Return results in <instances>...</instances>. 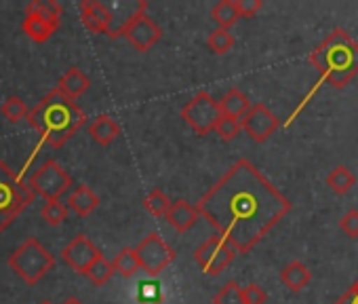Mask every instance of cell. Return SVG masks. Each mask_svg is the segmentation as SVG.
I'll return each instance as SVG.
<instances>
[{
  "label": "cell",
  "mask_w": 358,
  "mask_h": 304,
  "mask_svg": "<svg viewBox=\"0 0 358 304\" xmlns=\"http://www.w3.org/2000/svg\"><path fill=\"white\" fill-rule=\"evenodd\" d=\"M85 275H87L95 285H103V283H108V281L112 279L114 268H112V262H110V260H106L103 256H99V258L85 270Z\"/></svg>",
  "instance_id": "26"
},
{
  "label": "cell",
  "mask_w": 358,
  "mask_h": 304,
  "mask_svg": "<svg viewBox=\"0 0 358 304\" xmlns=\"http://www.w3.org/2000/svg\"><path fill=\"white\" fill-rule=\"evenodd\" d=\"M145 9H148V3L145 0H139L135 5V11L129 15V20L116 30V36H124L141 53L150 51L162 39V28L154 20H150Z\"/></svg>",
  "instance_id": "6"
},
{
  "label": "cell",
  "mask_w": 358,
  "mask_h": 304,
  "mask_svg": "<svg viewBox=\"0 0 358 304\" xmlns=\"http://www.w3.org/2000/svg\"><path fill=\"white\" fill-rule=\"evenodd\" d=\"M0 114H3L9 123H20L22 118H28L30 110H28V106H26V102L22 97L11 95V97H7L3 102V106H0Z\"/></svg>",
  "instance_id": "25"
},
{
  "label": "cell",
  "mask_w": 358,
  "mask_h": 304,
  "mask_svg": "<svg viewBox=\"0 0 358 304\" xmlns=\"http://www.w3.org/2000/svg\"><path fill=\"white\" fill-rule=\"evenodd\" d=\"M241 127L253 141H266L278 129V116L264 104H255L241 118Z\"/></svg>",
  "instance_id": "11"
},
{
  "label": "cell",
  "mask_w": 358,
  "mask_h": 304,
  "mask_svg": "<svg viewBox=\"0 0 358 304\" xmlns=\"http://www.w3.org/2000/svg\"><path fill=\"white\" fill-rule=\"evenodd\" d=\"M143 207L154 216V218H164L166 216V212H169V207H171V201H169V197L162 193V191H152L145 199H143Z\"/></svg>",
  "instance_id": "27"
},
{
  "label": "cell",
  "mask_w": 358,
  "mask_h": 304,
  "mask_svg": "<svg viewBox=\"0 0 358 304\" xmlns=\"http://www.w3.org/2000/svg\"><path fill=\"white\" fill-rule=\"evenodd\" d=\"M213 304H245V300H243V287H238L236 281H228L213 296Z\"/></svg>",
  "instance_id": "29"
},
{
  "label": "cell",
  "mask_w": 358,
  "mask_h": 304,
  "mask_svg": "<svg viewBox=\"0 0 358 304\" xmlns=\"http://www.w3.org/2000/svg\"><path fill=\"white\" fill-rule=\"evenodd\" d=\"M207 47H209L213 53L224 55V53H228V51L234 47V36L230 34V30H222V28H217V30H213V32L209 34V39H207Z\"/></svg>",
  "instance_id": "28"
},
{
  "label": "cell",
  "mask_w": 358,
  "mask_h": 304,
  "mask_svg": "<svg viewBox=\"0 0 358 304\" xmlns=\"http://www.w3.org/2000/svg\"><path fill=\"white\" fill-rule=\"evenodd\" d=\"M354 184H356V176H354L348 167H343V165L335 167V170L327 176V186H329L333 193H337V195H343V193L352 191Z\"/></svg>",
  "instance_id": "23"
},
{
  "label": "cell",
  "mask_w": 358,
  "mask_h": 304,
  "mask_svg": "<svg viewBox=\"0 0 358 304\" xmlns=\"http://www.w3.org/2000/svg\"><path fill=\"white\" fill-rule=\"evenodd\" d=\"M64 304H83V302H80L78 298H68V300H66Z\"/></svg>",
  "instance_id": "36"
},
{
  "label": "cell",
  "mask_w": 358,
  "mask_h": 304,
  "mask_svg": "<svg viewBox=\"0 0 358 304\" xmlns=\"http://www.w3.org/2000/svg\"><path fill=\"white\" fill-rule=\"evenodd\" d=\"M112 268H114V272H118L120 277H133L137 270H139V262H137V258H135V251L131 249V247H122L116 256H114V260H112Z\"/></svg>",
  "instance_id": "24"
},
{
  "label": "cell",
  "mask_w": 358,
  "mask_h": 304,
  "mask_svg": "<svg viewBox=\"0 0 358 304\" xmlns=\"http://www.w3.org/2000/svg\"><path fill=\"white\" fill-rule=\"evenodd\" d=\"M217 106H220L222 116H230V118L241 120V118L249 112V108H251L253 104H251V99H249L241 89H230V91L222 97V102H217Z\"/></svg>",
  "instance_id": "16"
},
{
  "label": "cell",
  "mask_w": 358,
  "mask_h": 304,
  "mask_svg": "<svg viewBox=\"0 0 358 304\" xmlns=\"http://www.w3.org/2000/svg\"><path fill=\"white\" fill-rule=\"evenodd\" d=\"M236 256V249L220 235L207 239L196 251H194V258L196 262L201 264V268L207 272V275H220L222 270H226L232 260Z\"/></svg>",
  "instance_id": "10"
},
{
  "label": "cell",
  "mask_w": 358,
  "mask_h": 304,
  "mask_svg": "<svg viewBox=\"0 0 358 304\" xmlns=\"http://www.w3.org/2000/svg\"><path fill=\"white\" fill-rule=\"evenodd\" d=\"M80 20L85 28L93 34H108L112 39V24L114 13L108 5L99 3V0H83L80 3Z\"/></svg>",
  "instance_id": "13"
},
{
  "label": "cell",
  "mask_w": 358,
  "mask_h": 304,
  "mask_svg": "<svg viewBox=\"0 0 358 304\" xmlns=\"http://www.w3.org/2000/svg\"><path fill=\"white\" fill-rule=\"evenodd\" d=\"M99 256H101V251L97 249V245H95L89 237H85V235H76V237L64 247V251H62L64 262H66L72 270L83 272V275H85V270H87Z\"/></svg>",
  "instance_id": "12"
},
{
  "label": "cell",
  "mask_w": 358,
  "mask_h": 304,
  "mask_svg": "<svg viewBox=\"0 0 358 304\" xmlns=\"http://www.w3.org/2000/svg\"><path fill=\"white\" fill-rule=\"evenodd\" d=\"M243 300H245V304H266L268 293L257 283H251V285L243 287Z\"/></svg>",
  "instance_id": "32"
},
{
  "label": "cell",
  "mask_w": 358,
  "mask_h": 304,
  "mask_svg": "<svg viewBox=\"0 0 358 304\" xmlns=\"http://www.w3.org/2000/svg\"><path fill=\"white\" fill-rule=\"evenodd\" d=\"M310 279H312V275H310L308 266L301 264V262H297V260L291 262V264H287V266L280 270V281H282L289 289H293V291L303 289V287L310 283Z\"/></svg>",
  "instance_id": "21"
},
{
  "label": "cell",
  "mask_w": 358,
  "mask_h": 304,
  "mask_svg": "<svg viewBox=\"0 0 358 304\" xmlns=\"http://www.w3.org/2000/svg\"><path fill=\"white\" fill-rule=\"evenodd\" d=\"M89 135L99 144V146H110L118 135H120V125L108 116V114H101L97 116L91 125H89Z\"/></svg>",
  "instance_id": "17"
},
{
  "label": "cell",
  "mask_w": 358,
  "mask_h": 304,
  "mask_svg": "<svg viewBox=\"0 0 358 304\" xmlns=\"http://www.w3.org/2000/svg\"><path fill=\"white\" fill-rule=\"evenodd\" d=\"M62 13H64V9L59 3H55V0H30L28 7H26V15L41 18V20L55 24V26H59Z\"/></svg>",
  "instance_id": "19"
},
{
  "label": "cell",
  "mask_w": 358,
  "mask_h": 304,
  "mask_svg": "<svg viewBox=\"0 0 358 304\" xmlns=\"http://www.w3.org/2000/svg\"><path fill=\"white\" fill-rule=\"evenodd\" d=\"M196 209L236 254H247L287 216L291 203L253 163L241 159L201 197Z\"/></svg>",
  "instance_id": "1"
},
{
  "label": "cell",
  "mask_w": 358,
  "mask_h": 304,
  "mask_svg": "<svg viewBox=\"0 0 358 304\" xmlns=\"http://www.w3.org/2000/svg\"><path fill=\"white\" fill-rule=\"evenodd\" d=\"M350 289L354 291V298H356V300H354V304H358V281H356V283H354V285H352Z\"/></svg>",
  "instance_id": "35"
},
{
  "label": "cell",
  "mask_w": 358,
  "mask_h": 304,
  "mask_svg": "<svg viewBox=\"0 0 358 304\" xmlns=\"http://www.w3.org/2000/svg\"><path fill=\"white\" fill-rule=\"evenodd\" d=\"M41 216L49 226H59L68 218V207L59 201H47L41 209Z\"/></svg>",
  "instance_id": "30"
},
{
  "label": "cell",
  "mask_w": 358,
  "mask_h": 304,
  "mask_svg": "<svg viewBox=\"0 0 358 304\" xmlns=\"http://www.w3.org/2000/svg\"><path fill=\"white\" fill-rule=\"evenodd\" d=\"M41 304H53V302H49V300H43Z\"/></svg>",
  "instance_id": "37"
},
{
  "label": "cell",
  "mask_w": 358,
  "mask_h": 304,
  "mask_svg": "<svg viewBox=\"0 0 358 304\" xmlns=\"http://www.w3.org/2000/svg\"><path fill=\"white\" fill-rule=\"evenodd\" d=\"M241 120H236V118H230V116H222L220 120H217V125H215V133L220 135V139H224V141H232L238 133H241Z\"/></svg>",
  "instance_id": "31"
},
{
  "label": "cell",
  "mask_w": 358,
  "mask_h": 304,
  "mask_svg": "<svg viewBox=\"0 0 358 304\" xmlns=\"http://www.w3.org/2000/svg\"><path fill=\"white\" fill-rule=\"evenodd\" d=\"M327 83L341 89L358 74V43L343 30L331 32L310 55Z\"/></svg>",
  "instance_id": "3"
},
{
  "label": "cell",
  "mask_w": 358,
  "mask_h": 304,
  "mask_svg": "<svg viewBox=\"0 0 358 304\" xmlns=\"http://www.w3.org/2000/svg\"><path fill=\"white\" fill-rule=\"evenodd\" d=\"M68 205L70 209H74L80 218H87L89 214H93L97 207H99V197L85 184L76 186V191L70 195L68 199Z\"/></svg>",
  "instance_id": "18"
},
{
  "label": "cell",
  "mask_w": 358,
  "mask_h": 304,
  "mask_svg": "<svg viewBox=\"0 0 358 304\" xmlns=\"http://www.w3.org/2000/svg\"><path fill=\"white\" fill-rule=\"evenodd\" d=\"M133 251H135V258L139 262V268L152 277L160 275L177 256L175 249L171 245H166L158 233H150Z\"/></svg>",
  "instance_id": "9"
},
{
  "label": "cell",
  "mask_w": 358,
  "mask_h": 304,
  "mask_svg": "<svg viewBox=\"0 0 358 304\" xmlns=\"http://www.w3.org/2000/svg\"><path fill=\"white\" fill-rule=\"evenodd\" d=\"M341 230H343L350 239H356V237H358V209H350V212L341 218Z\"/></svg>",
  "instance_id": "33"
},
{
  "label": "cell",
  "mask_w": 358,
  "mask_h": 304,
  "mask_svg": "<svg viewBox=\"0 0 358 304\" xmlns=\"http://www.w3.org/2000/svg\"><path fill=\"white\" fill-rule=\"evenodd\" d=\"M89 87H91V78H89L80 68H70V70L59 78V83H57L55 89H57L64 97H68L70 102H74V99H78Z\"/></svg>",
  "instance_id": "15"
},
{
  "label": "cell",
  "mask_w": 358,
  "mask_h": 304,
  "mask_svg": "<svg viewBox=\"0 0 358 304\" xmlns=\"http://www.w3.org/2000/svg\"><path fill=\"white\" fill-rule=\"evenodd\" d=\"M166 222L169 226H173L177 233H188L201 218L196 205H190L186 199H177L171 203L169 212H166Z\"/></svg>",
  "instance_id": "14"
},
{
  "label": "cell",
  "mask_w": 358,
  "mask_h": 304,
  "mask_svg": "<svg viewBox=\"0 0 358 304\" xmlns=\"http://www.w3.org/2000/svg\"><path fill=\"white\" fill-rule=\"evenodd\" d=\"M262 9V0H236V11L241 18H253Z\"/></svg>",
  "instance_id": "34"
},
{
  "label": "cell",
  "mask_w": 358,
  "mask_h": 304,
  "mask_svg": "<svg viewBox=\"0 0 358 304\" xmlns=\"http://www.w3.org/2000/svg\"><path fill=\"white\" fill-rule=\"evenodd\" d=\"M211 18H213V22H215L222 30L232 28V26L241 20V15H238V11H236V3H234V0H222V3H217V5L213 7V11H211Z\"/></svg>",
  "instance_id": "22"
},
{
  "label": "cell",
  "mask_w": 358,
  "mask_h": 304,
  "mask_svg": "<svg viewBox=\"0 0 358 304\" xmlns=\"http://www.w3.org/2000/svg\"><path fill=\"white\" fill-rule=\"evenodd\" d=\"M34 195L28 188V184H24L15 172L0 161V233L7 230L15 218L30 207Z\"/></svg>",
  "instance_id": "4"
},
{
  "label": "cell",
  "mask_w": 358,
  "mask_h": 304,
  "mask_svg": "<svg viewBox=\"0 0 358 304\" xmlns=\"http://www.w3.org/2000/svg\"><path fill=\"white\" fill-rule=\"evenodd\" d=\"M72 186V178L70 174L55 161H47L45 165H41L28 182V188L32 191V195H41L47 201H59L62 195H66Z\"/></svg>",
  "instance_id": "7"
},
{
  "label": "cell",
  "mask_w": 358,
  "mask_h": 304,
  "mask_svg": "<svg viewBox=\"0 0 358 304\" xmlns=\"http://www.w3.org/2000/svg\"><path fill=\"white\" fill-rule=\"evenodd\" d=\"M28 120L49 146L62 148L85 125L87 116L74 102L53 89L30 110Z\"/></svg>",
  "instance_id": "2"
},
{
  "label": "cell",
  "mask_w": 358,
  "mask_h": 304,
  "mask_svg": "<svg viewBox=\"0 0 358 304\" xmlns=\"http://www.w3.org/2000/svg\"><path fill=\"white\" fill-rule=\"evenodd\" d=\"M182 118L199 133V135H209L217 120L222 118L217 102L211 97L207 91H199L184 108H182Z\"/></svg>",
  "instance_id": "8"
},
{
  "label": "cell",
  "mask_w": 358,
  "mask_h": 304,
  "mask_svg": "<svg viewBox=\"0 0 358 304\" xmlns=\"http://www.w3.org/2000/svg\"><path fill=\"white\" fill-rule=\"evenodd\" d=\"M9 266L28 285H36L55 266V258L38 239L30 237L9 256Z\"/></svg>",
  "instance_id": "5"
},
{
  "label": "cell",
  "mask_w": 358,
  "mask_h": 304,
  "mask_svg": "<svg viewBox=\"0 0 358 304\" xmlns=\"http://www.w3.org/2000/svg\"><path fill=\"white\" fill-rule=\"evenodd\" d=\"M57 28H59V26L49 24V22H45V20H41V18H34V15H26V18L22 20V30H24L34 43H38V45L47 43V41L57 32Z\"/></svg>",
  "instance_id": "20"
}]
</instances>
